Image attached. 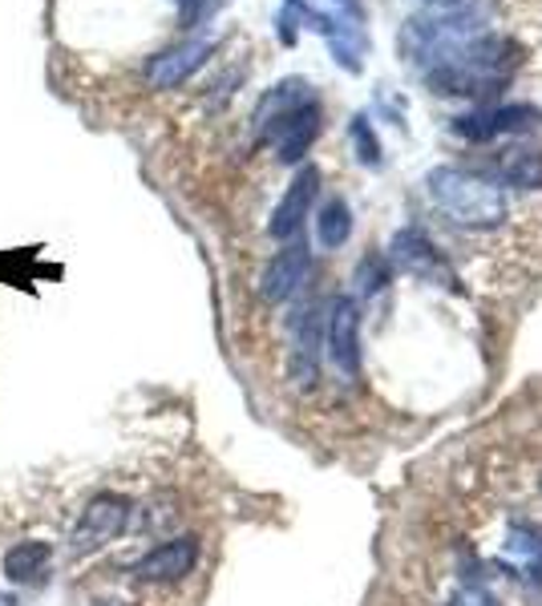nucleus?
Wrapping results in <instances>:
<instances>
[{
  "label": "nucleus",
  "instance_id": "6ab92c4d",
  "mask_svg": "<svg viewBox=\"0 0 542 606\" xmlns=\"http://www.w3.org/2000/svg\"><path fill=\"white\" fill-rule=\"evenodd\" d=\"M0 606H16V598L9 591H0Z\"/></svg>",
  "mask_w": 542,
  "mask_h": 606
},
{
  "label": "nucleus",
  "instance_id": "0eeeda50",
  "mask_svg": "<svg viewBox=\"0 0 542 606\" xmlns=\"http://www.w3.org/2000/svg\"><path fill=\"white\" fill-rule=\"evenodd\" d=\"M308 272H312L308 243H287L284 251L263 267V275H259V296L268 299V304H284V299H292L300 287H304Z\"/></svg>",
  "mask_w": 542,
  "mask_h": 606
},
{
  "label": "nucleus",
  "instance_id": "2eb2a0df",
  "mask_svg": "<svg viewBox=\"0 0 542 606\" xmlns=\"http://www.w3.org/2000/svg\"><path fill=\"white\" fill-rule=\"evenodd\" d=\"M352 235V210L345 198H328L320 207V215H316V239H320V247H328V251H336V247H345Z\"/></svg>",
  "mask_w": 542,
  "mask_h": 606
},
{
  "label": "nucleus",
  "instance_id": "dca6fc26",
  "mask_svg": "<svg viewBox=\"0 0 542 606\" xmlns=\"http://www.w3.org/2000/svg\"><path fill=\"white\" fill-rule=\"evenodd\" d=\"M385 284H388V259H381V255L364 259L361 272H357V287H361L364 296H376Z\"/></svg>",
  "mask_w": 542,
  "mask_h": 606
},
{
  "label": "nucleus",
  "instance_id": "4468645a",
  "mask_svg": "<svg viewBox=\"0 0 542 606\" xmlns=\"http://www.w3.org/2000/svg\"><path fill=\"white\" fill-rule=\"evenodd\" d=\"M304 102H312V85L308 81H284V85H275V90L259 102V110H256V129L263 134V129L271 126V122H280L284 114H292L296 105H304Z\"/></svg>",
  "mask_w": 542,
  "mask_h": 606
},
{
  "label": "nucleus",
  "instance_id": "ddd939ff",
  "mask_svg": "<svg viewBox=\"0 0 542 606\" xmlns=\"http://www.w3.org/2000/svg\"><path fill=\"white\" fill-rule=\"evenodd\" d=\"M494 179L506 186H542V150H527V146H510L494 158Z\"/></svg>",
  "mask_w": 542,
  "mask_h": 606
},
{
  "label": "nucleus",
  "instance_id": "f257e3e1",
  "mask_svg": "<svg viewBox=\"0 0 542 606\" xmlns=\"http://www.w3.org/2000/svg\"><path fill=\"white\" fill-rule=\"evenodd\" d=\"M429 203L445 215V219L474 227V231H490L506 219V194L498 191V182L478 179L470 170L458 167H438L426 174Z\"/></svg>",
  "mask_w": 542,
  "mask_h": 606
},
{
  "label": "nucleus",
  "instance_id": "1a4fd4ad",
  "mask_svg": "<svg viewBox=\"0 0 542 606\" xmlns=\"http://www.w3.org/2000/svg\"><path fill=\"white\" fill-rule=\"evenodd\" d=\"M316 134H320V110H316V102L296 105L292 114H284L280 122H271L263 129V138L275 142L280 162H300V158L308 155V146L316 142Z\"/></svg>",
  "mask_w": 542,
  "mask_h": 606
},
{
  "label": "nucleus",
  "instance_id": "9b49d317",
  "mask_svg": "<svg viewBox=\"0 0 542 606\" xmlns=\"http://www.w3.org/2000/svg\"><path fill=\"white\" fill-rule=\"evenodd\" d=\"M292 332H296V340H292V376H296V385L312 388L316 385V361H320V344H324L316 308L304 311Z\"/></svg>",
  "mask_w": 542,
  "mask_h": 606
},
{
  "label": "nucleus",
  "instance_id": "20e7f679",
  "mask_svg": "<svg viewBox=\"0 0 542 606\" xmlns=\"http://www.w3.org/2000/svg\"><path fill=\"white\" fill-rule=\"evenodd\" d=\"M199 567V538L194 534H179L170 542H158L155 550H146L134 567L129 579L146 582V586H162V582H179Z\"/></svg>",
  "mask_w": 542,
  "mask_h": 606
},
{
  "label": "nucleus",
  "instance_id": "7ed1b4c3",
  "mask_svg": "<svg viewBox=\"0 0 542 606\" xmlns=\"http://www.w3.org/2000/svg\"><path fill=\"white\" fill-rule=\"evenodd\" d=\"M324 348L340 376H349V380L361 376V308H357V299H332L328 323H324Z\"/></svg>",
  "mask_w": 542,
  "mask_h": 606
},
{
  "label": "nucleus",
  "instance_id": "9d476101",
  "mask_svg": "<svg viewBox=\"0 0 542 606\" xmlns=\"http://www.w3.org/2000/svg\"><path fill=\"white\" fill-rule=\"evenodd\" d=\"M388 263H397L400 272L421 275V279H438V284L453 287V272L450 263L441 259V251L429 243L421 231H397L393 235V251H388Z\"/></svg>",
  "mask_w": 542,
  "mask_h": 606
},
{
  "label": "nucleus",
  "instance_id": "39448f33",
  "mask_svg": "<svg viewBox=\"0 0 542 606\" xmlns=\"http://www.w3.org/2000/svg\"><path fill=\"white\" fill-rule=\"evenodd\" d=\"M215 49V41L211 37H194V41H182V45H170V49L155 53L150 61H146V81L155 85V90H174L182 81H191L203 61L211 57Z\"/></svg>",
  "mask_w": 542,
  "mask_h": 606
},
{
  "label": "nucleus",
  "instance_id": "423d86ee",
  "mask_svg": "<svg viewBox=\"0 0 542 606\" xmlns=\"http://www.w3.org/2000/svg\"><path fill=\"white\" fill-rule=\"evenodd\" d=\"M542 122L539 105H494V110H478L453 122V129L470 138V142H490L498 134H527Z\"/></svg>",
  "mask_w": 542,
  "mask_h": 606
},
{
  "label": "nucleus",
  "instance_id": "a211bd4d",
  "mask_svg": "<svg viewBox=\"0 0 542 606\" xmlns=\"http://www.w3.org/2000/svg\"><path fill=\"white\" fill-rule=\"evenodd\" d=\"M450 606H498V603H494V594L486 586H462L450 598Z\"/></svg>",
  "mask_w": 542,
  "mask_h": 606
},
{
  "label": "nucleus",
  "instance_id": "f8f14e48",
  "mask_svg": "<svg viewBox=\"0 0 542 606\" xmlns=\"http://www.w3.org/2000/svg\"><path fill=\"white\" fill-rule=\"evenodd\" d=\"M53 562V546L41 542V538H25V542H13L9 550H4V558H0V567H4V579L9 582H33L41 579L45 570H49Z\"/></svg>",
  "mask_w": 542,
  "mask_h": 606
},
{
  "label": "nucleus",
  "instance_id": "aec40b11",
  "mask_svg": "<svg viewBox=\"0 0 542 606\" xmlns=\"http://www.w3.org/2000/svg\"><path fill=\"white\" fill-rule=\"evenodd\" d=\"M426 4H441V9H450V4H458V0H426Z\"/></svg>",
  "mask_w": 542,
  "mask_h": 606
},
{
  "label": "nucleus",
  "instance_id": "f3484780",
  "mask_svg": "<svg viewBox=\"0 0 542 606\" xmlns=\"http://www.w3.org/2000/svg\"><path fill=\"white\" fill-rule=\"evenodd\" d=\"M352 138H357V150H361V162L364 167H381V146H376V134L369 129V122L364 117H357L352 122Z\"/></svg>",
  "mask_w": 542,
  "mask_h": 606
},
{
  "label": "nucleus",
  "instance_id": "f03ea898",
  "mask_svg": "<svg viewBox=\"0 0 542 606\" xmlns=\"http://www.w3.org/2000/svg\"><path fill=\"white\" fill-rule=\"evenodd\" d=\"M129 514H134V502L126 493H93L86 510L78 514V522H74V529H69V554L86 558L110 546L129 526Z\"/></svg>",
  "mask_w": 542,
  "mask_h": 606
},
{
  "label": "nucleus",
  "instance_id": "6e6552de",
  "mask_svg": "<svg viewBox=\"0 0 542 606\" xmlns=\"http://www.w3.org/2000/svg\"><path fill=\"white\" fill-rule=\"evenodd\" d=\"M316 194H320V170L316 167H304L292 179V186L284 191V198H280V207L271 210V227L268 231L275 235V239H296L300 227H304V219H308L312 203H316Z\"/></svg>",
  "mask_w": 542,
  "mask_h": 606
}]
</instances>
